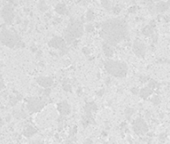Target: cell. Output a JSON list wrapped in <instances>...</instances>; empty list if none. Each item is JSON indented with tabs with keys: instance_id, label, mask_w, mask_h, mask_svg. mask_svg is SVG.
<instances>
[{
	"instance_id": "cell-1",
	"label": "cell",
	"mask_w": 170,
	"mask_h": 144,
	"mask_svg": "<svg viewBox=\"0 0 170 144\" xmlns=\"http://www.w3.org/2000/svg\"><path fill=\"white\" fill-rule=\"evenodd\" d=\"M100 35L105 43L115 46L128 36V26L122 19H108L101 24Z\"/></svg>"
},
{
	"instance_id": "cell-2",
	"label": "cell",
	"mask_w": 170,
	"mask_h": 144,
	"mask_svg": "<svg viewBox=\"0 0 170 144\" xmlns=\"http://www.w3.org/2000/svg\"><path fill=\"white\" fill-rule=\"evenodd\" d=\"M0 42L8 48H22L24 47V43L22 42L20 36L15 31L7 29L6 27H2L0 31Z\"/></svg>"
},
{
	"instance_id": "cell-3",
	"label": "cell",
	"mask_w": 170,
	"mask_h": 144,
	"mask_svg": "<svg viewBox=\"0 0 170 144\" xmlns=\"http://www.w3.org/2000/svg\"><path fill=\"white\" fill-rule=\"evenodd\" d=\"M84 28H83L82 22L79 20L71 19L64 32V40L68 44H72L74 40L80 38L83 34Z\"/></svg>"
},
{
	"instance_id": "cell-4",
	"label": "cell",
	"mask_w": 170,
	"mask_h": 144,
	"mask_svg": "<svg viewBox=\"0 0 170 144\" xmlns=\"http://www.w3.org/2000/svg\"><path fill=\"white\" fill-rule=\"evenodd\" d=\"M104 68L108 74L114 77H118V78L125 77L128 71V67L126 63L112 59L106 60L104 62Z\"/></svg>"
},
{
	"instance_id": "cell-5",
	"label": "cell",
	"mask_w": 170,
	"mask_h": 144,
	"mask_svg": "<svg viewBox=\"0 0 170 144\" xmlns=\"http://www.w3.org/2000/svg\"><path fill=\"white\" fill-rule=\"evenodd\" d=\"M48 46L51 48H54V49H58L61 55H64L68 51L67 47H66V41L64 40V38L59 36L53 37V38L48 42Z\"/></svg>"
},
{
	"instance_id": "cell-6",
	"label": "cell",
	"mask_w": 170,
	"mask_h": 144,
	"mask_svg": "<svg viewBox=\"0 0 170 144\" xmlns=\"http://www.w3.org/2000/svg\"><path fill=\"white\" fill-rule=\"evenodd\" d=\"M45 105V101L42 100L41 98H38V97H32V98H29L27 100V110L30 112V113H36V112H39L41 109L44 107Z\"/></svg>"
},
{
	"instance_id": "cell-7",
	"label": "cell",
	"mask_w": 170,
	"mask_h": 144,
	"mask_svg": "<svg viewBox=\"0 0 170 144\" xmlns=\"http://www.w3.org/2000/svg\"><path fill=\"white\" fill-rule=\"evenodd\" d=\"M132 128L137 135H144L148 131V126L145 120L142 118H137L132 123Z\"/></svg>"
},
{
	"instance_id": "cell-8",
	"label": "cell",
	"mask_w": 170,
	"mask_h": 144,
	"mask_svg": "<svg viewBox=\"0 0 170 144\" xmlns=\"http://www.w3.org/2000/svg\"><path fill=\"white\" fill-rule=\"evenodd\" d=\"M1 16L6 24H11V23L13 22L14 16H15L14 15V9H13L12 5H10V4L5 5V6L2 8Z\"/></svg>"
},
{
	"instance_id": "cell-9",
	"label": "cell",
	"mask_w": 170,
	"mask_h": 144,
	"mask_svg": "<svg viewBox=\"0 0 170 144\" xmlns=\"http://www.w3.org/2000/svg\"><path fill=\"white\" fill-rule=\"evenodd\" d=\"M132 50H133L134 54L138 57H144L146 54V46L145 44L140 41V40H135L132 46Z\"/></svg>"
},
{
	"instance_id": "cell-10",
	"label": "cell",
	"mask_w": 170,
	"mask_h": 144,
	"mask_svg": "<svg viewBox=\"0 0 170 144\" xmlns=\"http://www.w3.org/2000/svg\"><path fill=\"white\" fill-rule=\"evenodd\" d=\"M57 110H58V112L60 113V116L64 117V116H67V115L70 113L71 107L67 101H62L58 103V105H57Z\"/></svg>"
},
{
	"instance_id": "cell-11",
	"label": "cell",
	"mask_w": 170,
	"mask_h": 144,
	"mask_svg": "<svg viewBox=\"0 0 170 144\" xmlns=\"http://www.w3.org/2000/svg\"><path fill=\"white\" fill-rule=\"evenodd\" d=\"M36 82L43 88H50L53 85V80L50 77L40 76L36 78Z\"/></svg>"
},
{
	"instance_id": "cell-12",
	"label": "cell",
	"mask_w": 170,
	"mask_h": 144,
	"mask_svg": "<svg viewBox=\"0 0 170 144\" xmlns=\"http://www.w3.org/2000/svg\"><path fill=\"white\" fill-rule=\"evenodd\" d=\"M97 111V105L94 102H88L84 106V112L86 116L93 117V113Z\"/></svg>"
},
{
	"instance_id": "cell-13",
	"label": "cell",
	"mask_w": 170,
	"mask_h": 144,
	"mask_svg": "<svg viewBox=\"0 0 170 144\" xmlns=\"http://www.w3.org/2000/svg\"><path fill=\"white\" fill-rule=\"evenodd\" d=\"M102 48H103V53H104V55L106 57H108V58H110V57L113 56L114 54V49L112 48L111 45L107 44V43H103L102 45Z\"/></svg>"
},
{
	"instance_id": "cell-14",
	"label": "cell",
	"mask_w": 170,
	"mask_h": 144,
	"mask_svg": "<svg viewBox=\"0 0 170 144\" xmlns=\"http://www.w3.org/2000/svg\"><path fill=\"white\" fill-rule=\"evenodd\" d=\"M152 92H153V90L147 86V87H143L141 90H139V95L142 99H147L148 97L152 94Z\"/></svg>"
},
{
	"instance_id": "cell-15",
	"label": "cell",
	"mask_w": 170,
	"mask_h": 144,
	"mask_svg": "<svg viewBox=\"0 0 170 144\" xmlns=\"http://www.w3.org/2000/svg\"><path fill=\"white\" fill-rule=\"evenodd\" d=\"M168 6H167V4H166V2H164V1H159L158 3L155 5V11L158 13H163V12H165V11L168 9Z\"/></svg>"
},
{
	"instance_id": "cell-16",
	"label": "cell",
	"mask_w": 170,
	"mask_h": 144,
	"mask_svg": "<svg viewBox=\"0 0 170 144\" xmlns=\"http://www.w3.org/2000/svg\"><path fill=\"white\" fill-rule=\"evenodd\" d=\"M37 132V129L35 127H33V126H30L28 125L26 127L24 128V131H23V134H24V136L26 137H31L32 135H34Z\"/></svg>"
},
{
	"instance_id": "cell-17",
	"label": "cell",
	"mask_w": 170,
	"mask_h": 144,
	"mask_svg": "<svg viewBox=\"0 0 170 144\" xmlns=\"http://www.w3.org/2000/svg\"><path fill=\"white\" fill-rule=\"evenodd\" d=\"M55 11L60 15H64V14L67 13V8H66V5L63 3H58L55 6Z\"/></svg>"
},
{
	"instance_id": "cell-18",
	"label": "cell",
	"mask_w": 170,
	"mask_h": 144,
	"mask_svg": "<svg viewBox=\"0 0 170 144\" xmlns=\"http://www.w3.org/2000/svg\"><path fill=\"white\" fill-rule=\"evenodd\" d=\"M153 32H154V27H152L151 25H146L142 29V34L145 36H151Z\"/></svg>"
},
{
	"instance_id": "cell-19",
	"label": "cell",
	"mask_w": 170,
	"mask_h": 144,
	"mask_svg": "<svg viewBox=\"0 0 170 144\" xmlns=\"http://www.w3.org/2000/svg\"><path fill=\"white\" fill-rule=\"evenodd\" d=\"M38 8L40 11H42V12H45L46 10H47V4H46L45 0H40L38 2Z\"/></svg>"
},
{
	"instance_id": "cell-20",
	"label": "cell",
	"mask_w": 170,
	"mask_h": 144,
	"mask_svg": "<svg viewBox=\"0 0 170 144\" xmlns=\"http://www.w3.org/2000/svg\"><path fill=\"white\" fill-rule=\"evenodd\" d=\"M134 114V109L133 108H130V107H127L125 109V117L127 120H130V118L132 115Z\"/></svg>"
},
{
	"instance_id": "cell-21",
	"label": "cell",
	"mask_w": 170,
	"mask_h": 144,
	"mask_svg": "<svg viewBox=\"0 0 170 144\" xmlns=\"http://www.w3.org/2000/svg\"><path fill=\"white\" fill-rule=\"evenodd\" d=\"M62 87L65 91H67V92H70L72 90L71 85L69 84V79H65L64 81H62Z\"/></svg>"
},
{
	"instance_id": "cell-22",
	"label": "cell",
	"mask_w": 170,
	"mask_h": 144,
	"mask_svg": "<svg viewBox=\"0 0 170 144\" xmlns=\"http://www.w3.org/2000/svg\"><path fill=\"white\" fill-rule=\"evenodd\" d=\"M101 5L103 6V8H105L107 11H110L112 9L111 7V3L109 0H101Z\"/></svg>"
},
{
	"instance_id": "cell-23",
	"label": "cell",
	"mask_w": 170,
	"mask_h": 144,
	"mask_svg": "<svg viewBox=\"0 0 170 144\" xmlns=\"http://www.w3.org/2000/svg\"><path fill=\"white\" fill-rule=\"evenodd\" d=\"M148 87H150L152 90H153L154 88H158V87H159V83L156 82V81H155V80H153V79H149Z\"/></svg>"
},
{
	"instance_id": "cell-24",
	"label": "cell",
	"mask_w": 170,
	"mask_h": 144,
	"mask_svg": "<svg viewBox=\"0 0 170 144\" xmlns=\"http://www.w3.org/2000/svg\"><path fill=\"white\" fill-rule=\"evenodd\" d=\"M94 17H95V14H94L93 11H92V10H88L87 13H86V20H87L88 22H91L92 20L94 19Z\"/></svg>"
},
{
	"instance_id": "cell-25",
	"label": "cell",
	"mask_w": 170,
	"mask_h": 144,
	"mask_svg": "<svg viewBox=\"0 0 170 144\" xmlns=\"http://www.w3.org/2000/svg\"><path fill=\"white\" fill-rule=\"evenodd\" d=\"M151 102L153 103L155 106H157V105H159L161 103V99H160V97L158 96V95H155V96H153L151 98Z\"/></svg>"
},
{
	"instance_id": "cell-26",
	"label": "cell",
	"mask_w": 170,
	"mask_h": 144,
	"mask_svg": "<svg viewBox=\"0 0 170 144\" xmlns=\"http://www.w3.org/2000/svg\"><path fill=\"white\" fill-rule=\"evenodd\" d=\"M93 30H94V26H93V24H87L86 25V27H85V31L86 32H93Z\"/></svg>"
},
{
	"instance_id": "cell-27",
	"label": "cell",
	"mask_w": 170,
	"mask_h": 144,
	"mask_svg": "<svg viewBox=\"0 0 170 144\" xmlns=\"http://www.w3.org/2000/svg\"><path fill=\"white\" fill-rule=\"evenodd\" d=\"M18 101H19V100H18V98H17L16 96H11L10 97V104L12 105V106L15 105Z\"/></svg>"
},
{
	"instance_id": "cell-28",
	"label": "cell",
	"mask_w": 170,
	"mask_h": 144,
	"mask_svg": "<svg viewBox=\"0 0 170 144\" xmlns=\"http://www.w3.org/2000/svg\"><path fill=\"white\" fill-rule=\"evenodd\" d=\"M111 10H112V12H113L114 14H119L120 11H121V8L119 6H115V7L112 8Z\"/></svg>"
},
{
	"instance_id": "cell-29",
	"label": "cell",
	"mask_w": 170,
	"mask_h": 144,
	"mask_svg": "<svg viewBox=\"0 0 170 144\" xmlns=\"http://www.w3.org/2000/svg\"><path fill=\"white\" fill-rule=\"evenodd\" d=\"M43 94L45 95V96H49L50 92H51V89L50 88H44V90H42Z\"/></svg>"
},
{
	"instance_id": "cell-30",
	"label": "cell",
	"mask_w": 170,
	"mask_h": 144,
	"mask_svg": "<svg viewBox=\"0 0 170 144\" xmlns=\"http://www.w3.org/2000/svg\"><path fill=\"white\" fill-rule=\"evenodd\" d=\"M136 10H137V7L136 6H132V7H130L128 9V12L129 13H135V12H136Z\"/></svg>"
},
{
	"instance_id": "cell-31",
	"label": "cell",
	"mask_w": 170,
	"mask_h": 144,
	"mask_svg": "<svg viewBox=\"0 0 170 144\" xmlns=\"http://www.w3.org/2000/svg\"><path fill=\"white\" fill-rule=\"evenodd\" d=\"M82 52L84 53L85 55H89V54H90V50H89L87 47H84V48H82Z\"/></svg>"
},
{
	"instance_id": "cell-32",
	"label": "cell",
	"mask_w": 170,
	"mask_h": 144,
	"mask_svg": "<svg viewBox=\"0 0 170 144\" xmlns=\"http://www.w3.org/2000/svg\"><path fill=\"white\" fill-rule=\"evenodd\" d=\"M131 93L136 95V94L139 93V90H138V88H137V87H133V88H131Z\"/></svg>"
},
{
	"instance_id": "cell-33",
	"label": "cell",
	"mask_w": 170,
	"mask_h": 144,
	"mask_svg": "<svg viewBox=\"0 0 170 144\" xmlns=\"http://www.w3.org/2000/svg\"><path fill=\"white\" fill-rule=\"evenodd\" d=\"M165 139H166V134H165V133L160 134V136H159V140H160V141H162V142H163V141L165 140Z\"/></svg>"
},
{
	"instance_id": "cell-34",
	"label": "cell",
	"mask_w": 170,
	"mask_h": 144,
	"mask_svg": "<svg viewBox=\"0 0 170 144\" xmlns=\"http://www.w3.org/2000/svg\"><path fill=\"white\" fill-rule=\"evenodd\" d=\"M84 144H93V140L90 139V138H88V139H86V140H85Z\"/></svg>"
},
{
	"instance_id": "cell-35",
	"label": "cell",
	"mask_w": 170,
	"mask_h": 144,
	"mask_svg": "<svg viewBox=\"0 0 170 144\" xmlns=\"http://www.w3.org/2000/svg\"><path fill=\"white\" fill-rule=\"evenodd\" d=\"M104 89H101V90H99L98 92H97V95H98V96H100V97H101L102 96V95L103 94H104Z\"/></svg>"
},
{
	"instance_id": "cell-36",
	"label": "cell",
	"mask_w": 170,
	"mask_h": 144,
	"mask_svg": "<svg viewBox=\"0 0 170 144\" xmlns=\"http://www.w3.org/2000/svg\"><path fill=\"white\" fill-rule=\"evenodd\" d=\"M3 87H4V82H3V80L0 78V89H2Z\"/></svg>"
},
{
	"instance_id": "cell-37",
	"label": "cell",
	"mask_w": 170,
	"mask_h": 144,
	"mask_svg": "<svg viewBox=\"0 0 170 144\" xmlns=\"http://www.w3.org/2000/svg\"><path fill=\"white\" fill-rule=\"evenodd\" d=\"M140 79H141L140 80L141 82H146V81H147V79H149V78H148V77H141Z\"/></svg>"
},
{
	"instance_id": "cell-38",
	"label": "cell",
	"mask_w": 170,
	"mask_h": 144,
	"mask_svg": "<svg viewBox=\"0 0 170 144\" xmlns=\"http://www.w3.org/2000/svg\"><path fill=\"white\" fill-rule=\"evenodd\" d=\"M164 20H165V21H170V17L169 16H165V17H164Z\"/></svg>"
},
{
	"instance_id": "cell-39",
	"label": "cell",
	"mask_w": 170,
	"mask_h": 144,
	"mask_svg": "<svg viewBox=\"0 0 170 144\" xmlns=\"http://www.w3.org/2000/svg\"><path fill=\"white\" fill-rule=\"evenodd\" d=\"M105 83H106V84H109V83H110V78H106V81H105Z\"/></svg>"
},
{
	"instance_id": "cell-40",
	"label": "cell",
	"mask_w": 170,
	"mask_h": 144,
	"mask_svg": "<svg viewBox=\"0 0 170 144\" xmlns=\"http://www.w3.org/2000/svg\"><path fill=\"white\" fill-rule=\"evenodd\" d=\"M32 144H43V142H41V141H35V142H33Z\"/></svg>"
},
{
	"instance_id": "cell-41",
	"label": "cell",
	"mask_w": 170,
	"mask_h": 144,
	"mask_svg": "<svg viewBox=\"0 0 170 144\" xmlns=\"http://www.w3.org/2000/svg\"><path fill=\"white\" fill-rule=\"evenodd\" d=\"M40 55H41V51H38V53H37V58H39Z\"/></svg>"
},
{
	"instance_id": "cell-42",
	"label": "cell",
	"mask_w": 170,
	"mask_h": 144,
	"mask_svg": "<svg viewBox=\"0 0 170 144\" xmlns=\"http://www.w3.org/2000/svg\"><path fill=\"white\" fill-rule=\"evenodd\" d=\"M166 4H167V6H168V7H170V0H168V1L166 2Z\"/></svg>"
},
{
	"instance_id": "cell-43",
	"label": "cell",
	"mask_w": 170,
	"mask_h": 144,
	"mask_svg": "<svg viewBox=\"0 0 170 144\" xmlns=\"http://www.w3.org/2000/svg\"><path fill=\"white\" fill-rule=\"evenodd\" d=\"M152 2H159V1H161V0H151Z\"/></svg>"
},
{
	"instance_id": "cell-44",
	"label": "cell",
	"mask_w": 170,
	"mask_h": 144,
	"mask_svg": "<svg viewBox=\"0 0 170 144\" xmlns=\"http://www.w3.org/2000/svg\"><path fill=\"white\" fill-rule=\"evenodd\" d=\"M5 1H8V2H14L15 0H5Z\"/></svg>"
},
{
	"instance_id": "cell-45",
	"label": "cell",
	"mask_w": 170,
	"mask_h": 144,
	"mask_svg": "<svg viewBox=\"0 0 170 144\" xmlns=\"http://www.w3.org/2000/svg\"><path fill=\"white\" fill-rule=\"evenodd\" d=\"M78 1H85V0H78Z\"/></svg>"
}]
</instances>
